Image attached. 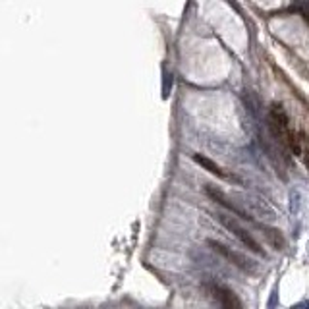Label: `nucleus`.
Returning <instances> with one entry per match:
<instances>
[{"instance_id":"1","label":"nucleus","mask_w":309,"mask_h":309,"mask_svg":"<svg viewBox=\"0 0 309 309\" xmlns=\"http://www.w3.org/2000/svg\"><path fill=\"white\" fill-rule=\"evenodd\" d=\"M270 130L275 132L277 139L280 143H284L286 147H290L294 155H300L301 147L300 141H298V135L294 134L292 126H290V120L286 116L284 108L278 103H275L270 106Z\"/></svg>"},{"instance_id":"2","label":"nucleus","mask_w":309,"mask_h":309,"mask_svg":"<svg viewBox=\"0 0 309 309\" xmlns=\"http://www.w3.org/2000/svg\"><path fill=\"white\" fill-rule=\"evenodd\" d=\"M216 221L221 222L222 226L228 230V232H232V234H234V236H236V238H238L240 242L244 244V246L249 247L253 253L261 255V257L265 255V249L261 247V244H259V242H257V240L251 236V232H247V230L244 228V226H242V224H240L236 219L226 216V214H219V216H216Z\"/></svg>"},{"instance_id":"3","label":"nucleus","mask_w":309,"mask_h":309,"mask_svg":"<svg viewBox=\"0 0 309 309\" xmlns=\"http://www.w3.org/2000/svg\"><path fill=\"white\" fill-rule=\"evenodd\" d=\"M207 244L213 247L214 251L219 255H222L224 259H228L232 265H236L238 269H242L244 272H255V265L253 261H249L247 257H244L242 253H238V251H234V249H230V247H226L224 244H221V242H214V240H207Z\"/></svg>"},{"instance_id":"4","label":"nucleus","mask_w":309,"mask_h":309,"mask_svg":"<svg viewBox=\"0 0 309 309\" xmlns=\"http://www.w3.org/2000/svg\"><path fill=\"white\" fill-rule=\"evenodd\" d=\"M211 294H213L214 300L221 303L222 309H242L240 298L230 288H226V286H213Z\"/></svg>"},{"instance_id":"5","label":"nucleus","mask_w":309,"mask_h":309,"mask_svg":"<svg viewBox=\"0 0 309 309\" xmlns=\"http://www.w3.org/2000/svg\"><path fill=\"white\" fill-rule=\"evenodd\" d=\"M205 193L211 199H213V201H216L219 205H224L226 209H230L232 213L238 214V216H244V219H251V216H247L246 211H242V209H240L236 203H230V199L226 197V193H224L221 188H216V186H213V184H207V186H205Z\"/></svg>"},{"instance_id":"6","label":"nucleus","mask_w":309,"mask_h":309,"mask_svg":"<svg viewBox=\"0 0 309 309\" xmlns=\"http://www.w3.org/2000/svg\"><path fill=\"white\" fill-rule=\"evenodd\" d=\"M193 160H195L201 168H205V170H209L211 174L216 176V178H226V172H224V170H222L214 160L209 159V157H203V155H193Z\"/></svg>"},{"instance_id":"7","label":"nucleus","mask_w":309,"mask_h":309,"mask_svg":"<svg viewBox=\"0 0 309 309\" xmlns=\"http://www.w3.org/2000/svg\"><path fill=\"white\" fill-rule=\"evenodd\" d=\"M265 236L269 238V242L277 247V249H284V240H282V236H280V232H278V230L265 228Z\"/></svg>"},{"instance_id":"8","label":"nucleus","mask_w":309,"mask_h":309,"mask_svg":"<svg viewBox=\"0 0 309 309\" xmlns=\"http://www.w3.org/2000/svg\"><path fill=\"white\" fill-rule=\"evenodd\" d=\"M303 17H305V22L309 24V12H305V14H303Z\"/></svg>"},{"instance_id":"9","label":"nucleus","mask_w":309,"mask_h":309,"mask_svg":"<svg viewBox=\"0 0 309 309\" xmlns=\"http://www.w3.org/2000/svg\"><path fill=\"white\" fill-rule=\"evenodd\" d=\"M305 162H307V167H309V151L305 153Z\"/></svg>"}]
</instances>
